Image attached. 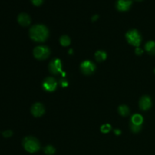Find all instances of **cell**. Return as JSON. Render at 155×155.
<instances>
[{
  "mask_svg": "<svg viewBox=\"0 0 155 155\" xmlns=\"http://www.w3.org/2000/svg\"><path fill=\"white\" fill-rule=\"evenodd\" d=\"M48 36V30L42 24L34 25L30 28V36L36 42H44Z\"/></svg>",
  "mask_w": 155,
  "mask_h": 155,
  "instance_id": "1",
  "label": "cell"
},
{
  "mask_svg": "<svg viewBox=\"0 0 155 155\" xmlns=\"http://www.w3.org/2000/svg\"><path fill=\"white\" fill-rule=\"evenodd\" d=\"M24 148L27 151L30 153L36 152L40 148V145L39 142L36 138L32 137V136H28L24 139V142H23Z\"/></svg>",
  "mask_w": 155,
  "mask_h": 155,
  "instance_id": "2",
  "label": "cell"
},
{
  "mask_svg": "<svg viewBox=\"0 0 155 155\" xmlns=\"http://www.w3.org/2000/svg\"><path fill=\"white\" fill-rule=\"evenodd\" d=\"M126 38L130 44L134 46H139L142 42V37L136 30H131L126 34Z\"/></svg>",
  "mask_w": 155,
  "mask_h": 155,
  "instance_id": "3",
  "label": "cell"
},
{
  "mask_svg": "<svg viewBox=\"0 0 155 155\" xmlns=\"http://www.w3.org/2000/svg\"><path fill=\"white\" fill-rule=\"evenodd\" d=\"M50 54V50L46 46H37L33 50V55L38 60H44Z\"/></svg>",
  "mask_w": 155,
  "mask_h": 155,
  "instance_id": "4",
  "label": "cell"
},
{
  "mask_svg": "<svg viewBox=\"0 0 155 155\" xmlns=\"http://www.w3.org/2000/svg\"><path fill=\"white\" fill-rule=\"evenodd\" d=\"M61 68L62 64L61 60L60 59L55 58L50 62L49 66H48V70H49V71L51 74H54V75H58L59 74H62L63 75H65V74L62 73L63 71H62Z\"/></svg>",
  "mask_w": 155,
  "mask_h": 155,
  "instance_id": "5",
  "label": "cell"
},
{
  "mask_svg": "<svg viewBox=\"0 0 155 155\" xmlns=\"http://www.w3.org/2000/svg\"><path fill=\"white\" fill-rule=\"evenodd\" d=\"M42 87L45 91L48 92H52L54 91L57 88V82L52 77H48L45 79L42 83Z\"/></svg>",
  "mask_w": 155,
  "mask_h": 155,
  "instance_id": "6",
  "label": "cell"
},
{
  "mask_svg": "<svg viewBox=\"0 0 155 155\" xmlns=\"http://www.w3.org/2000/svg\"><path fill=\"white\" fill-rule=\"evenodd\" d=\"M80 68L83 74L86 75H90L95 71V66L92 62L89 61H86L81 64Z\"/></svg>",
  "mask_w": 155,
  "mask_h": 155,
  "instance_id": "7",
  "label": "cell"
},
{
  "mask_svg": "<svg viewBox=\"0 0 155 155\" xmlns=\"http://www.w3.org/2000/svg\"><path fill=\"white\" fill-rule=\"evenodd\" d=\"M31 113L34 117H41L45 113L44 106L41 103H36L32 106Z\"/></svg>",
  "mask_w": 155,
  "mask_h": 155,
  "instance_id": "8",
  "label": "cell"
},
{
  "mask_svg": "<svg viewBox=\"0 0 155 155\" xmlns=\"http://www.w3.org/2000/svg\"><path fill=\"white\" fill-rule=\"evenodd\" d=\"M151 100L148 96L145 95L140 99L139 101V107L142 110H147L151 107Z\"/></svg>",
  "mask_w": 155,
  "mask_h": 155,
  "instance_id": "9",
  "label": "cell"
},
{
  "mask_svg": "<svg viewBox=\"0 0 155 155\" xmlns=\"http://www.w3.org/2000/svg\"><path fill=\"white\" fill-rule=\"evenodd\" d=\"M131 5V0H118L117 2V8L119 11H127Z\"/></svg>",
  "mask_w": 155,
  "mask_h": 155,
  "instance_id": "10",
  "label": "cell"
},
{
  "mask_svg": "<svg viewBox=\"0 0 155 155\" xmlns=\"http://www.w3.org/2000/svg\"><path fill=\"white\" fill-rule=\"evenodd\" d=\"M18 23H19L21 25L24 26V27L28 26L29 24H30V22H31V20H30V16L26 13L20 14L18 17Z\"/></svg>",
  "mask_w": 155,
  "mask_h": 155,
  "instance_id": "11",
  "label": "cell"
},
{
  "mask_svg": "<svg viewBox=\"0 0 155 155\" xmlns=\"http://www.w3.org/2000/svg\"><path fill=\"white\" fill-rule=\"evenodd\" d=\"M145 49L149 54H155V42L149 41L145 44Z\"/></svg>",
  "mask_w": 155,
  "mask_h": 155,
  "instance_id": "12",
  "label": "cell"
},
{
  "mask_svg": "<svg viewBox=\"0 0 155 155\" xmlns=\"http://www.w3.org/2000/svg\"><path fill=\"white\" fill-rule=\"evenodd\" d=\"M142 122H143V117L141 116L140 114H136L133 115L132 117V122L133 124H136V125L141 126L142 125Z\"/></svg>",
  "mask_w": 155,
  "mask_h": 155,
  "instance_id": "13",
  "label": "cell"
},
{
  "mask_svg": "<svg viewBox=\"0 0 155 155\" xmlns=\"http://www.w3.org/2000/svg\"><path fill=\"white\" fill-rule=\"evenodd\" d=\"M95 57L98 61H104L106 59L107 54L104 51H98L97 52H95Z\"/></svg>",
  "mask_w": 155,
  "mask_h": 155,
  "instance_id": "14",
  "label": "cell"
},
{
  "mask_svg": "<svg viewBox=\"0 0 155 155\" xmlns=\"http://www.w3.org/2000/svg\"><path fill=\"white\" fill-rule=\"evenodd\" d=\"M118 111H119L120 114L122 116H128L130 114V108L127 107V105H121L118 108Z\"/></svg>",
  "mask_w": 155,
  "mask_h": 155,
  "instance_id": "15",
  "label": "cell"
},
{
  "mask_svg": "<svg viewBox=\"0 0 155 155\" xmlns=\"http://www.w3.org/2000/svg\"><path fill=\"white\" fill-rule=\"evenodd\" d=\"M60 42L63 46H68L71 44V39L69 38V36H66V35H64L61 37L60 39Z\"/></svg>",
  "mask_w": 155,
  "mask_h": 155,
  "instance_id": "16",
  "label": "cell"
},
{
  "mask_svg": "<svg viewBox=\"0 0 155 155\" xmlns=\"http://www.w3.org/2000/svg\"><path fill=\"white\" fill-rule=\"evenodd\" d=\"M44 151L47 155H52L53 154H54L55 152V149L54 148V147H52L51 145H48L44 149Z\"/></svg>",
  "mask_w": 155,
  "mask_h": 155,
  "instance_id": "17",
  "label": "cell"
},
{
  "mask_svg": "<svg viewBox=\"0 0 155 155\" xmlns=\"http://www.w3.org/2000/svg\"><path fill=\"white\" fill-rule=\"evenodd\" d=\"M130 128H131V130L133 132V133H139L141 130V126L136 125V124H133V123L130 124Z\"/></svg>",
  "mask_w": 155,
  "mask_h": 155,
  "instance_id": "18",
  "label": "cell"
},
{
  "mask_svg": "<svg viewBox=\"0 0 155 155\" xmlns=\"http://www.w3.org/2000/svg\"><path fill=\"white\" fill-rule=\"evenodd\" d=\"M110 129H111V127H110L109 124H105V125L101 126V131L102 132V133H108L109 131H110Z\"/></svg>",
  "mask_w": 155,
  "mask_h": 155,
  "instance_id": "19",
  "label": "cell"
},
{
  "mask_svg": "<svg viewBox=\"0 0 155 155\" xmlns=\"http://www.w3.org/2000/svg\"><path fill=\"white\" fill-rule=\"evenodd\" d=\"M32 2L35 5H40L42 3L43 0H31Z\"/></svg>",
  "mask_w": 155,
  "mask_h": 155,
  "instance_id": "20",
  "label": "cell"
},
{
  "mask_svg": "<svg viewBox=\"0 0 155 155\" xmlns=\"http://www.w3.org/2000/svg\"><path fill=\"white\" fill-rule=\"evenodd\" d=\"M12 135V131H5V132H4V133H3V136H4V137H5V138L10 137Z\"/></svg>",
  "mask_w": 155,
  "mask_h": 155,
  "instance_id": "21",
  "label": "cell"
},
{
  "mask_svg": "<svg viewBox=\"0 0 155 155\" xmlns=\"http://www.w3.org/2000/svg\"><path fill=\"white\" fill-rule=\"evenodd\" d=\"M60 83L61 84V86H63V87H65V86H68V81H67L65 79H61V80H60Z\"/></svg>",
  "mask_w": 155,
  "mask_h": 155,
  "instance_id": "22",
  "label": "cell"
},
{
  "mask_svg": "<svg viewBox=\"0 0 155 155\" xmlns=\"http://www.w3.org/2000/svg\"><path fill=\"white\" fill-rule=\"evenodd\" d=\"M142 53H143V50H142L140 48H139V47H138V48H136V54H139V55H140V54H142Z\"/></svg>",
  "mask_w": 155,
  "mask_h": 155,
  "instance_id": "23",
  "label": "cell"
},
{
  "mask_svg": "<svg viewBox=\"0 0 155 155\" xmlns=\"http://www.w3.org/2000/svg\"><path fill=\"white\" fill-rule=\"evenodd\" d=\"M114 133H115V134L119 135V134H120V133H121V131H120V130H115Z\"/></svg>",
  "mask_w": 155,
  "mask_h": 155,
  "instance_id": "24",
  "label": "cell"
}]
</instances>
